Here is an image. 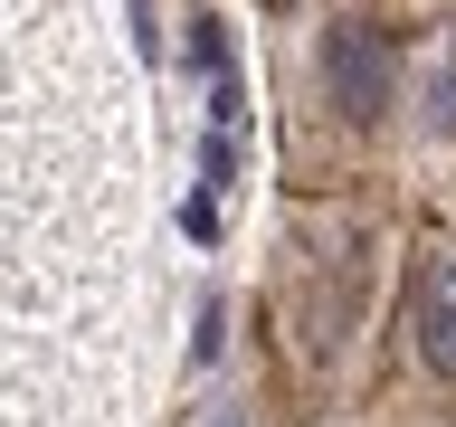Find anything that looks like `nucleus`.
<instances>
[{
  "mask_svg": "<svg viewBox=\"0 0 456 427\" xmlns=\"http://www.w3.org/2000/svg\"><path fill=\"white\" fill-rule=\"evenodd\" d=\"M323 105L342 124H362V133L390 114V28H370V20L323 28Z\"/></svg>",
  "mask_w": 456,
  "mask_h": 427,
  "instance_id": "1",
  "label": "nucleus"
},
{
  "mask_svg": "<svg viewBox=\"0 0 456 427\" xmlns=\"http://www.w3.org/2000/svg\"><path fill=\"white\" fill-rule=\"evenodd\" d=\"M419 361L437 380H456V256H437L419 276Z\"/></svg>",
  "mask_w": 456,
  "mask_h": 427,
  "instance_id": "2",
  "label": "nucleus"
}]
</instances>
